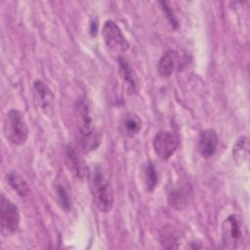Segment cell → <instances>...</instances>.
Instances as JSON below:
<instances>
[{"instance_id":"cell-16","label":"cell","mask_w":250,"mask_h":250,"mask_svg":"<svg viewBox=\"0 0 250 250\" xmlns=\"http://www.w3.org/2000/svg\"><path fill=\"white\" fill-rule=\"evenodd\" d=\"M66 158L69 163V167L72 169L73 173L78 177L81 178L84 174L83 170V165L75 151L71 147H66Z\"/></svg>"},{"instance_id":"cell-10","label":"cell","mask_w":250,"mask_h":250,"mask_svg":"<svg viewBox=\"0 0 250 250\" xmlns=\"http://www.w3.org/2000/svg\"><path fill=\"white\" fill-rule=\"evenodd\" d=\"M179 59V54L178 52L174 51V50H169L167 51L159 60L158 62V73L160 74V76L162 77H169L177 64Z\"/></svg>"},{"instance_id":"cell-9","label":"cell","mask_w":250,"mask_h":250,"mask_svg":"<svg viewBox=\"0 0 250 250\" xmlns=\"http://www.w3.org/2000/svg\"><path fill=\"white\" fill-rule=\"evenodd\" d=\"M218 146V137L214 130L207 129L204 130L198 139L197 149L200 155L204 158L211 157L217 149Z\"/></svg>"},{"instance_id":"cell-19","label":"cell","mask_w":250,"mask_h":250,"mask_svg":"<svg viewBox=\"0 0 250 250\" xmlns=\"http://www.w3.org/2000/svg\"><path fill=\"white\" fill-rule=\"evenodd\" d=\"M160 4L162 5V10L164 12V14L166 15V18L168 19L170 24L174 27V28H177L178 27V21L174 16V13L173 11L170 9V7H168L167 3L166 2H160Z\"/></svg>"},{"instance_id":"cell-14","label":"cell","mask_w":250,"mask_h":250,"mask_svg":"<svg viewBox=\"0 0 250 250\" xmlns=\"http://www.w3.org/2000/svg\"><path fill=\"white\" fill-rule=\"evenodd\" d=\"M233 158L237 163L244 162L248 158L249 144L247 137H240L233 146Z\"/></svg>"},{"instance_id":"cell-7","label":"cell","mask_w":250,"mask_h":250,"mask_svg":"<svg viewBox=\"0 0 250 250\" xmlns=\"http://www.w3.org/2000/svg\"><path fill=\"white\" fill-rule=\"evenodd\" d=\"M178 147L176 136L168 131L158 132L153 139V148L159 158L166 160L170 158Z\"/></svg>"},{"instance_id":"cell-4","label":"cell","mask_w":250,"mask_h":250,"mask_svg":"<svg viewBox=\"0 0 250 250\" xmlns=\"http://www.w3.org/2000/svg\"><path fill=\"white\" fill-rule=\"evenodd\" d=\"M243 223L236 215L229 216L222 225V242L227 249H233L244 241Z\"/></svg>"},{"instance_id":"cell-17","label":"cell","mask_w":250,"mask_h":250,"mask_svg":"<svg viewBox=\"0 0 250 250\" xmlns=\"http://www.w3.org/2000/svg\"><path fill=\"white\" fill-rule=\"evenodd\" d=\"M146 183L147 190H152L157 183V174L150 162L147 164L146 169Z\"/></svg>"},{"instance_id":"cell-1","label":"cell","mask_w":250,"mask_h":250,"mask_svg":"<svg viewBox=\"0 0 250 250\" xmlns=\"http://www.w3.org/2000/svg\"><path fill=\"white\" fill-rule=\"evenodd\" d=\"M89 186L97 208L104 213L110 211L114 196L108 172L104 165L96 164L93 166L89 173Z\"/></svg>"},{"instance_id":"cell-6","label":"cell","mask_w":250,"mask_h":250,"mask_svg":"<svg viewBox=\"0 0 250 250\" xmlns=\"http://www.w3.org/2000/svg\"><path fill=\"white\" fill-rule=\"evenodd\" d=\"M102 34L106 47L110 51L115 53H122L128 49V41L114 21H106L103 26Z\"/></svg>"},{"instance_id":"cell-8","label":"cell","mask_w":250,"mask_h":250,"mask_svg":"<svg viewBox=\"0 0 250 250\" xmlns=\"http://www.w3.org/2000/svg\"><path fill=\"white\" fill-rule=\"evenodd\" d=\"M34 97L38 107L45 113H48L53 108L54 104V95L50 88L42 81L36 80L33 83Z\"/></svg>"},{"instance_id":"cell-3","label":"cell","mask_w":250,"mask_h":250,"mask_svg":"<svg viewBox=\"0 0 250 250\" xmlns=\"http://www.w3.org/2000/svg\"><path fill=\"white\" fill-rule=\"evenodd\" d=\"M4 135L14 145H23L28 137V127L22 114L15 109H10L4 119Z\"/></svg>"},{"instance_id":"cell-12","label":"cell","mask_w":250,"mask_h":250,"mask_svg":"<svg viewBox=\"0 0 250 250\" xmlns=\"http://www.w3.org/2000/svg\"><path fill=\"white\" fill-rule=\"evenodd\" d=\"M120 129L127 137H134L142 129V120L135 113H127L121 120Z\"/></svg>"},{"instance_id":"cell-18","label":"cell","mask_w":250,"mask_h":250,"mask_svg":"<svg viewBox=\"0 0 250 250\" xmlns=\"http://www.w3.org/2000/svg\"><path fill=\"white\" fill-rule=\"evenodd\" d=\"M57 194H58L59 201H60L62 207L64 210L67 211L69 209V207H70V203H69V198H68L67 192H66V190L64 189V188L62 186L59 185L57 187Z\"/></svg>"},{"instance_id":"cell-11","label":"cell","mask_w":250,"mask_h":250,"mask_svg":"<svg viewBox=\"0 0 250 250\" xmlns=\"http://www.w3.org/2000/svg\"><path fill=\"white\" fill-rule=\"evenodd\" d=\"M118 64H119V73L126 85L127 91L131 94L135 93L137 91L138 84H137V79L133 69L131 68L129 63L121 57L118 59Z\"/></svg>"},{"instance_id":"cell-15","label":"cell","mask_w":250,"mask_h":250,"mask_svg":"<svg viewBox=\"0 0 250 250\" xmlns=\"http://www.w3.org/2000/svg\"><path fill=\"white\" fill-rule=\"evenodd\" d=\"M188 190L184 188H180L175 189L170 193V202L171 205L178 209H182L188 203Z\"/></svg>"},{"instance_id":"cell-13","label":"cell","mask_w":250,"mask_h":250,"mask_svg":"<svg viewBox=\"0 0 250 250\" xmlns=\"http://www.w3.org/2000/svg\"><path fill=\"white\" fill-rule=\"evenodd\" d=\"M7 182L11 188L17 191L21 197H27L30 193L29 186L24 181V179L16 172H11L7 175Z\"/></svg>"},{"instance_id":"cell-2","label":"cell","mask_w":250,"mask_h":250,"mask_svg":"<svg viewBox=\"0 0 250 250\" xmlns=\"http://www.w3.org/2000/svg\"><path fill=\"white\" fill-rule=\"evenodd\" d=\"M77 121L80 135V146L84 152L95 150L102 142V134L95 127L89 103L82 99L77 104Z\"/></svg>"},{"instance_id":"cell-5","label":"cell","mask_w":250,"mask_h":250,"mask_svg":"<svg viewBox=\"0 0 250 250\" xmlns=\"http://www.w3.org/2000/svg\"><path fill=\"white\" fill-rule=\"evenodd\" d=\"M0 222L2 233L5 235L15 232L20 225L18 207L4 195L1 196L0 201Z\"/></svg>"}]
</instances>
